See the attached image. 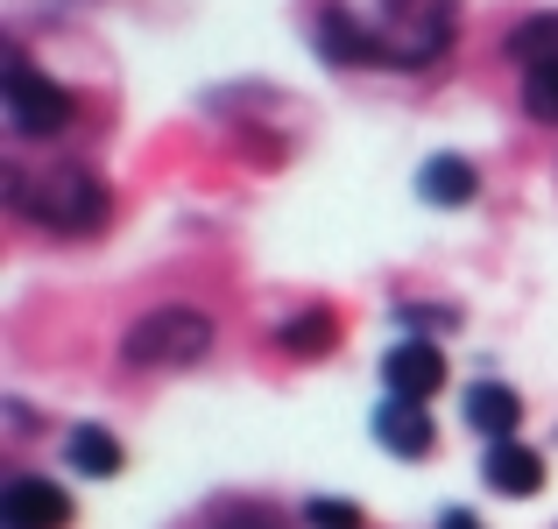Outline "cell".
I'll use <instances>...</instances> for the list:
<instances>
[{"mask_svg": "<svg viewBox=\"0 0 558 529\" xmlns=\"http://www.w3.org/2000/svg\"><path fill=\"white\" fill-rule=\"evenodd\" d=\"M64 459L78 466V473L107 480V473H121V438H113V431H99V423H78V431L64 438Z\"/></svg>", "mask_w": 558, "mask_h": 529, "instance_id": "7c38bea8", "label": "cell"}, {"mask_svg": "<svg viewBox=\"0 0 558 529\" xmlns=\"http://www.w3.org/2000/svg\"><path fill=\"white\" fill-rule=\"evenodd\" d=\"M375 438L396 452V459H424V452H432V417H424V403L389 395V403L375 409Z\"/></svg>", "mask_w": 558, "mask_h": 529, "instance_id": "9c48e42d", "label": "cell"}, {"mask_svg": "<svg viewBox=\"0 0 558 529\" xmlns=\"http://www.w3.org/2000/svg\"><path fill=\"white\" fill-rule=\"evenodd\" d=\"M227 529H276V522H262V516H241V522H227Z\"/></svg>", "mask_w": 558, "mask_h": 529, "instance_id": "ac0fdd59", "label": "cell"}, {"mask_svg": "<svg viewBox=\"0 0 558 529\" xmlns=\"http://www.w3.org/2000/svg\"><path fill=\"white\" fill-rule=\"evenodd\" d=\"M318 57L326 64H381V36L361 28L347 8H326L318 14Z\"/></svg>", "mask_w": 558, "mask_h": 529, "instance_id": "ba28073f", "label": "cell"}, {"mask_svg": "<svg viewBox=\"0 0 558 529\" xmlns=\"http://www.w3.org/2000/svg\"><path fill=\"white\" fill-rule=\"evenodd\" d=\"M509 57H517L523 71H531V64H558V14H537V22H523L517 36H509Z\"/></svg>", "mask_w": 558, "mask_h": 529, "instance_id": "4fadbf2b", "label": "cell"}, {"mask_svg": "<svg viewBox=\"0 0 558 529\" xmlns=\"http://www.w3.org/2000/svg\"><path fill=\"white\" fill-rule=\"evenodd\" d=\"M8 205L28 212L36 226H57V233H93L107 219V184L93 170H50V176H22L8 170Z\"/></svg>", "mask_w": 558, "mask_h": 529, "instance_id": "6da1fadb", "label": "cell"}, {"mask_svg": "<svg viewBox=\"0 0 558 529\" xmlns=\"http://www.w3.org/2000/svg\"><path fill=\"white\" fill-rule=\"evenodd\" d=\"M417 190H424V205H466L481 190V176L466 156H432V163L417 170Z\"/></svg>", "mask_w": 558, "mask_h": 529, "instance_id": "8fae6325", "label": "cell"}, {"mask_svg": "<svg viewBox=\"0 0 558 529\" xmlns=\"http://www.w3.org/2000/svg\"><path fill=\"white\" fill-rule=\"evenodd\" d=\"M381 381H389V395H403V403H424V395L446 389V353L424 346V340H403L381 360Z\"/></svg>", "mask_w": 558, "mask_h": 529, "instance_id": "8992f818", "label": "cell"}, {"mask_svg": "<svg viewBox=\"0 0 558 529\" xmlns=\"http://www.w3.org/2000/svg\"><path fill=\"white\" fill-rule=\"evenodd\" d=\"M332 332H340V318H332V311H304V318H290V325L276 332V346H283V353H326Z\"/></svg>", "mask_w": 558, "mask_h": 529, "instance_id": "5bb4252c", "label": "cell"}, {"mask_svg": "<svg viewBox=\"0 0 558 529\" xmlns=\"http://www.w3.org/2000/svg\"><path fill=\"white\" fill-rule=\"evenodd\" d=\"M523 107H531V121L558 127V64H531V71H523Z\"/></svg>", "mask_w": 558, "mask_h": 529, "instance_id": "9a60e30c", "label": "cell"}, {"mask_svg": "<svg viewBox=\"0 0 558 529\" xmlns=\"http://www.w3.org/2000/svg\"><path fill=\"white\" fill-rule=\"evenodd\" d=\"M438 529H481V516H466V508H446V516H438Z\"/></svg>", "mask_w": 558, "mask_h": 529, "instance_id": "e0dca14e", "label": "cell"}, {"mask_svg": "<svg viewBox=\"0 0 558 529\" xmlns=\"http://www.w3.org/2000/svg\"><path fill=\"white\" fill-rule=\"evenodd\" d=\"M304 522L312 529H361V508L354 502H304Z\"/></svg>", "mask_w": 558, "mask_h": 529, "instance_id": "2e32d148", "label": "cell"}, {"mask_svg": "<svg viewBox=\"0 0 558 529\" xmlns=\"http://www.w3.org/2000/svg\"><path fill=\"white\" fill-rule=\"evenodd\" d=\"M466 423H474L481 438H517V423H523V403H517V389L509 381H474L466 389Z\"/></svg>", "mask_w": 558, "mask_h": 529, "instance_id": "30bf717a", "label": "cell"}, {"mask_svg": "<svg viewBox=\"0 0 558 529\" xmlns=\"http://www.w3.org/2000/svg\"><path fill=\"white\" fill-rule=\"evenodd\" d=\"M381 64H438L452 42L446 0H381Z\"/></svg>", "mask_w": 558, "mask_h": 529, "instance_id": "3957f363", "label": "cell"}, {"mask_svg": "<svg viewBox=\"0 0 558 529\" xmlns=\"http://www.w3.org/2000/svg\"><path fill=\"white\" fill-rule=\"evenodd\" d=\"M8 121L14 135H57V127H71V93L28 71L22 57H8Z\"/></svg>", "mask_w": 558, "mask_h": 529, "instance_id": "277c9868", "label": "cell"}, {"mask_svg": "<svg viewBox=\"0 0 558 529\" xmlns=\"http://www.w3.org/2000/svg\"><path fill=\"white\" fill-rule=\"evenodd\" d=\"M481 480H488L495 494H509V502H531V494L545 488V459H537L531 445H517V438H502V445H488V459H481Z\"/></svg>", "mask_w": 558, "mask_h": 529, "instance_id": "52a82bcc", "label": "cell"}, {"mask_svg": "<svg viewBox=\"0 0 558 529\" xmlns=\"http://www.w3.org/2000/svg\"><path fill=\"white\" fill-rule=\"evenodd\" d=\"M213 353V318L191 311V304H163V311H142L121 340L128 367H191Z\"/></svg>", "mask_w": 558, "mask_h": 529, "instance_id": "7a4b0ae2", "label": "cell"}, {"mask_svg": "<svg viewBox=\"0 0 558 529\" xmlns=\"http://www.w3.org/2000/svg\"><path fill=\"white\" fill-rule=\"evenodd\" d=\"M71 522V494L57 488V480H8L0 488V529H64Z\"/></svg>", "mask_w": 558, "mask_h": 529, "instance_id": "5b68a950", "label": "cell"}]
</instances>
